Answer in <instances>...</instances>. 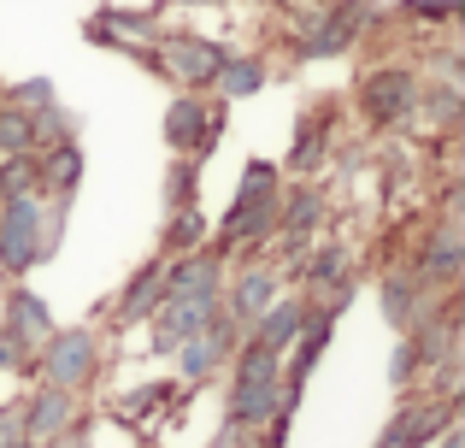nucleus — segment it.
I'll list each match as a JSON object with an SVG mask.
<instances>
[{"instance_id": "obj_1", "label": "nucleus", "mask_w": 465, "mask_h": 448, "mask_svg": "<svg viewBox=\"0 0 465 448\" xmlns=\"http://www.w3.org/2000/svg\"><path fill=\"white\" fill-rule=\"evenodd\" d=\"M277 207H283V189H277V165L272 160H248L242 172V189L230 201L224 224H218V242H260L265 230H277Z\"/></svg>"}, {"instance_id": "obj_2", "label": "nucleus", "mask_w": 465, "mask_h": 448, "mask_svg": "<svg viewBox=\"0 0 465 448\" xmlns=\"http://www.w3.org/2000/svg\"><path fill=\"white\" fill-rule=\"evenodd\" d=\"M277 395H283V354L265 348L253 336L236 360V390H230V425H260L277 413Z\"/></svg>"}, {"instance_id": "obj_3", "label": "nucleus", "mask_w": 465, "mask_h": 448, "mask_svg": "<svg viewBox=\"0 0 465 448\" xmlns=\"http://www.w3.org/2000/svg\"><path fill=\"white\" fill-rule=\"evenodd\" d=\"M35 260H42V195H18L0 213V265L30 272Z\"/></svg>"}, {"instance_id": "obj_4", "label": "nucleus", "mask_w": 465, "mask_h": 448, "mask_svg": "<svg viewBox=\"0 0 465 448\" xmlns=\"http://www.w3.org/2000/svg\"><path fill=\"white\" fill-rule=\"evenodd\" d=\"M360 106H365L371 124H401V118H412V106H419V77H412L407 65L371 71V77L360 83Z\"/></svg>"}, {"instance_id": "obj_5", "label": "nucleus", "mask_w": 465, "mask_h": 448, "mask_svg": "<svg viewBox=\"0 0 465 448\" xmlns=\"http://www.w3.org/2000/svg\"><path fill=\"white\" fill-rule=\"evenodd\" d=\"M42 378L54 390H77L94 378V336L89 331H54L42 343Z\"/></svg>"}, {"instance_id": "obj_6", "label": "nucleus", "mask_w": 465, "mask_h": 448, "mask_svg": "<svg viewBox=\"0 0 465 448\" xmlns=\"http://www.w3.org/2000/svg\"><path fill=\"white\" fill-rule=\"evenodd\" d=\"M365 18H371V6H360V0H341L336 12H312V18L301 24V59L341 54V47L365 30Z\"/></svg>"}, {"instance_id": "obj_7", "label": "nucleus", "mask_w": 465, "mask_h": 448, "mask_svg": "<svg viewBox=\"0 0 465 448\" xmlns=\"http://www.w3.org/2000/svg\"><path fill=\"white\" fill-rule=\"evenodd\" d=\"M218 65H224V47L206 42V35H177V42H165V54H159V71L177 83H213Z\"/></svg>"}, {"instance_id": "obj_8", "label": "nucleus", "mask_w": 465, "mask_h": 448, "mask_svg": "<svg viewBox=\"0 0 465 448\" xmlns=\"http://www.w3.org/2000/svg\"><path fill=\"white\" fill-rule=\"evenodd\" d=\"M159 301H218V260L213 254H183L159 272Z\"/></svg>"}, {"instance_id": "obj_9", "label": "nucleus", "mask_w": 465, "mask_h": 448, "mask_svg": "<svg viewBox=\"0 0 465 448\" xmlns=\"http://www.w3.org/2000/svg\"><path fill=\"white\" fill-rule=\"evenodd\" d=\"M224 307V301H159L148 313L153 319V348L159 354H177V343H189L194 331H206V319Z\"/></svg>"}, {"instance_id": "obj_10", "label": "nucleus", "mask_w": 465, "mask_h": 448, "mask_svg": "<svg viewBox=\"0 0 465 448\" xmlns=\"http://www.w3.org/2000/svg\"><path fill=\"white\" fill-rule=\"evenodd\" d=\"M213 136H218L213 106H206L201 95H177V101H171V113H165V142L177 154H194V148H206Z\"/></svg>"}, {"instance_id": "obj_11", "label": "nucleus", "mask_w": 465, "mask_h": 448, "mask_svg": "<svg viewBox=\"0 0 465 448\" xmlns=\"http://www.w3.org/2000/svg\"><path fill=\"white\" fill-rule=\"evenodd\" d=\"M71 419H77L71 390H54V383H47V390L18 413V431H24V443H54L59 431H71Z\"/></svg>"}, {"instance_id": "obj_12", "label": "nucleus", "mask_w": 465, "mask_h": 448, "mask_svg": "<svg viewBox=\"0 0 465 448\" xmlns=\"http://www.w3.org/2000/svg\"><path fill=\"white\" fill-rule=\"evenodd\" d=\"M442 425H448V402H407L377 448H419L424 437H436Z\"/></svg>"}, {"instance_id": "obj_13", "label": "nucleus", "mask_w": 465, "mask_h": 448, "mask_svg": "<svg viewBox=\"0 0 465 448\" xmlns=\"http://www.w3.org/2000/svg\"><path fill=\"white\" fill-rule=\"evenodd\" d=\"M272 301H277V277L272 272H242L236 289H230V324H236V331H253Z\"/></svg>"}, {"instance_id": "obj_14", "label": "nucleus", "mask_w": 465, "mask_h": 448, "mask_svg": "<svg viewBox=\"0 0 465 448\" xmlns=\"http://www.w3.org/2000/svg\"><path fill=\"white\" fill-rule=\"evenodd\" d=\"M6 331L18 336L24 348H42L47 336H54V313H47V301L30 295V289H12V319H6Z\"/></svg>"}, {"instance_id": "obj_15", "label": "nucleus", "mask_w": 465, "mask_h": 448, "mask_svg": "<svg viewBox=\"0 0 465 448\" xmlns=\"http://www.w3.org/2000/svg\"><path fill=\"white\" fill-rule=\"evenodd\" d=\"M301 324H307V301H272V307L260 313V324H253V336H260L265 348H277V354H289Z\"/></svg>"}, {"instance_id": "obj_16", "label": "nucleus", "mask_w": 465, "mask_h": 448, "mask_svg": "<svg viewBox=\"0 0 465 448\" xmlns=\"http://www.w3.org/2000/svg\"><path fill=\"white\" fill-rule=\"evenodd\" d=\"M35 177H42V189H54L59 201L77 189V177H83V148L77 142H54V148L35 160Z\"/></svg>"}, {"instance_id": "obj_17", "label": "nucleus", "mask_w": 465, "mask_h": 448, "mask_svg": "<svg viewBox=\"0 0 465 448\" xmlns=\"http://www.w3.org/2000/svg\"><path fill=\"white\" fill-rule=\"evenodd\" d=\"M159 272H165V260H148L136 277H130V289H124V301H118V319L124 324H136V319H148V313L159 307Z\"/></svg>"}, {"instance_id": "obj_18", "label": "nucleus", "mask_w": 465, "mask_h": 448, "mask_svg": "<svg viewBox=\"0 0 465 448\" xmlns=\"http://www.w3.org/2000/svg\"><path fill=\"white\" fill-rule=\"evenodd\" d=\"M419 284H424L419 272H395V277L383 284V313H389L395 324H412V313H419Z\"/></svg>"}, {"instance_id": "obj_19", "label": "nucleus", "mask_w": 465, "mask_h": 448, "mask_svg": "<svg viewBox=\"0 0 465 448\" xmlns=\"http://www.w3.org/2000/svg\"><path fill=\"white\" fill-rule=\"evenodd\" d=\"M460 272V230L454 219L442 224V236L430 242V254H424V265H419V277H454Z\"/></svg>"}, {"instance_id": "obj_20", "label": "nucleus", "mask_w": 465, "mask_h": 448, "mask_svg": "<svg viewBox=\"0 0 465 448\" xmlns=\"http://www.w3.org/2000/svg\"><path fill=\"white\" fill-rule=\"evenodd\" d=\"M260 83H265V65H260V59H224V65H218V89H224L230 101L253 95Z\"/></svg>"}, {"instance_id": "obj_21", "label": "nucleus", "mask_w": 465, "mask_h": 448, "mask_svg": "<svg viewBox=\"0 0 465 448\" xmlns=\"http://www.w3.org/2000/svg\"><path fill=\"white\" fill-rule=\"evenodd\" d=\"M0 195H6V201L42 195V177H35V160H30V154H12V160L0 165Z\"/></svg>"}, {"instance_id": "obj_22", "label": "nucleus", "mask_w": 465, "mask_h": 448, "mask_svg": "<svg viewBox=\"0 0 465 448\" xmlns=\"http://www.w3.org/2000/svg\"><path fill=\"white\" fill-rule=\"evenodd\" d=\"M0 148H6V154H30L35 148L30 113H24V106H0Z\"/></svg>"}, {"instance_id": "obj_23", "label": "nucleus", "mask_w": 465, "mask_h": 448, "mask_svg": "<svg viewBox=\"0 0 465 448\" xmlns=\"http://www.w3.org/2000/svg\"><path fill=\"white\" fill-rule=\"evenodd\" d=\"M277 213H283V230H289V236L312 230V219H318V189H312V184H307V189H295V195H289Z\"/></svg>"}, {"instance_id": "obj_24", "label": "nucleus", "mask_w": 465, "mask_h": 448, "mask_svg": "<svg viewBox=\"0 0 465 448\" xmlns=\"http://www.w3.org/2000/svg\"><path fill=\"white\" fill-rule=\"evenodd\" d=\"M307 277H312V289H341V284H348V254H341V248H324V254H312Z\"/></svg>"}, {"instance_id": "obj_25", "label": "nucleus", "mask_w": 465, "mask_h": 448, "mask_svg": "<svg viewBox=\"0 0 465 448\" xmlns=\"http://www.w3.org/2000/svg\"><path fill=\"white\" fill-rule=\"evenodd\" d=\"M407 18H436V24H454L460 18V0H401Z\"/></svg>"}, {"instance_id": "obj_26", "label": "nucleus", "mask_w": 465, "mask_h": 448, "mask_svg": "<svg viewBox=\"0 0 465 448\" xmlns=\"http://www.w3.org/2000/svg\"><path fill=\"white\" fill-rule=\"evenodd\" d=\"M201 219H194V213H177V219H171V230H165V248H194V242H201Z\"/></svg>"}, {"instance_id": "obj_27", "label": "nucleus", "mask_w": 465, "mask_h": 448, "mask_svg": "<svg viewBox=\"0 0 465 448\" xmlns=\"http://www.w3.org/2000/svg\"><path fill=\"white\" fill-rule=\"evenodd\" d=\"M165 395H171V383H142V390H130V395H124V413H153Z\"/></svg>"}, {"instance_id": "obj_28", "label": "nucleus", "mask_w": 465, "mask_h": 448, "mask_svg": "<svg viewBox=\"0 0 465 448\" xmlns=\"http://www.w3.org/2000/svg\"><path fill=\"white\" fill-rule=\"evenodd\" d=\"M12 101H18V106H47V101H54V83H47V77H30V83H18V89H12Z\"/></svg>"}, {"instance_id": "obj_29", "label": "nucleus", "mask_w": 465, "mask_h": 448, "mask_svg": "<svg viewBox=\"0 0 465 448\" xmlns=\"http://www.w3.org/2000/svg\"><path fill=\"white\" fill-rule=\"evenodd\" d=\"M412 366H424L419 343H401V348H395V366H389V378H395V383H407V378H412Z\"/></svg>"}, {"instance_id": "obj_30", "label": "nucleus", "mask_w": 465, "mask_h": 448, "mask_svg": "<svg viewBox=\"0 0 465 448\" xmlns=\"http://www.w3.org/2000/svg\"><path fill=\"white\" fill-rule=\"evenodd\" d=\"M24 354H30V348H24V343H18L12 331H0V366H18Z\"/></svg>"}, {"instance_id": "obj_31", "label": "nucleus", "mask_w": 465, "mask_h": 448, "mask_svg": "<svg viewBox=\"0 0 465 448\" xmlns=\"http://www.w3.org/2000/svg\"><path fill=\"white\" fill-rule=\"evenodd\" d=\"M24 431H18V413H0V448H18Z\"/></svg>"}, {"instance_id": "obj_32", "label": "nucleus", "mask_w": 465, "mask_h": 448, "mask_svg": "<svg viewBox=\"0 0 465 448\" xmlns=\"http://www.w3.org/2000/svg\"><path fill=\"white\" fill-rule=\"evenodd\" d=\"M54 448H89V437H83V431H59Z\"/></svg>"}, {"instance_id": "obj_33", "label": "nucleus", "mask_w": 465, "mask_h": 448, "mask_svg": "<svg viewBox=\"0 0 465 448\" xmlns=\"http://www.w3.org/2000/svg\"><path fill=\"white\" fill-rule=\"evenodd\" d=\"M442 448H460V431H448V437H442Z\"/></svg>"}, {"instance_id": "obj_34", "label": "nucleus", "mask_w": 465, "mask_h": 448, "mask_svg": "<svg viewBox=\"0 0 465 448\" xmlns=\"http://www.w3.org/2000/svg\"><path fill=\"white\" fill-rule=\"evenodd\" d=\"M183 6H218V0H183Z\"/></svg>"}]
</instances>
